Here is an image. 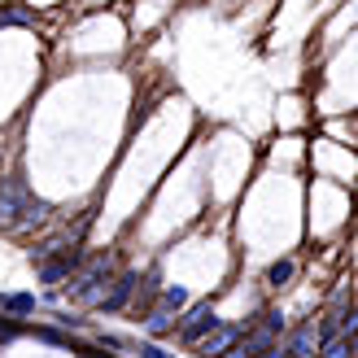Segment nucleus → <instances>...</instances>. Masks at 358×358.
<instances>
[{
  "instance_id": "obj_1",
  "label": "nucleus",
  "mask_w": 358,
  "mask_h": 358,
  "mask_svg": "<svg viewBox=\"0 0 358 358\" xmlns=\"http://www.w3.org/2000/svg\"><path fill=\"white\" fill-rule=\"evenodd\" d=\"M114 254H96V258H87V266H83V271L79 275H70V301H92V306H96V301H101V284L105 280H110L114 275Z\"/></svg>"
},
{
  "instance_id": "obj_2",
  "label": "nucleus",
  "mask_w": 358,
  "mask_h": 358,
  "mask_svg": "<svg viewBox=\"0 0 358 358\" xmlns=\"http://www.w3.org/2000/svg\"><path fill=\"white\" fill-rule=\"evenodd\" d=\"M214 324H219V319H214V306H210V301H196V306L175 324V332H179V341H184V345H196Z\"/></svg>"
},
{
  "instance_id": "obj_3",
  "label": "nucleus",
  "mask_w": 358,
  "mask_h": 358,
  "mask_svg": "<svg viewBox=\"0 0 358 358\" xmlns=\"http://www.w3.org/2000/svg\"><path fill=\"white\" fill-rule=\"evenodd\" d=\"M31 201V192L22 179H0V227H13L22 219V210Z\"/></svg>"
},
{
  "instance_id": "obj_4",
  "label": "nucleus",
  "mask_w": 358,
  "mask_h": 358,
  "mask_svg": "<svg viewBox=\"0 0 358 358\" xmlns=\"http://www.w3.org/2000/svg\"><path fill=\"white\" fill-rule=\"evenodd\" d=\"M245 328H249V324H214L201 341H196V350H201V358H223V354L245 336Z\"/></svg>"
},
{
  "instance_id": "obj_5",
  "label": "nucleus",
  "mask_w": 358,
  "mask_h": 358,
  "mask_svg": "<svg viewBox=\"0 0 358 358\" xmlns=\"http://www.w3.org/2000/svg\"><path fill=\"white\" fill-rule=\"evenodd\" d=\"M315 328H319L315 319L297 324V328L289 332V341L280 345V350H284V358H315V354H319V332H315Z\"/></svg>"
},
{
  "instance_id": "obj_6",
  "label": "nucleus",
  "mask_w": 358,
  "mask_h": 358,
  "mask_svg": "<svg viewBox=\"0 0 358 358\" xmlns=\"http://www.w3.org/2000/svg\"><path fill=\"white\" fill-rule=\"evenodd\" d=\"M79 262H83L79 249H70V254H62V258H44L40 262V284H62V280H70V275L79 271Z\"/></svg>"
},
{
  "instance_id": "obj_7",
  "label": "nucleus",
  "mask_w": 358,
  "mask_h": 358,
  "mask_svg": "<svg viewBox=\"0 0 358 358\" xmlns=\"http://www.w3.org/2000/svg\"><path fill=\"white\" fill-rule=\"evenodd\" d=\"M136 280H140L136 271H122V275L114 280V289H110V293H101V301H96V306H101L105 315H118V310L131 301V293H136Z\"/></svg>"
},
{
  "instance_id": "obj_8",
  "label": "nucleus",
  "mask_w": 358,
  "mask_h": 358,
  "mask_svg": "<svg viewBox=\"0 0 358 358\" xmlns=\"http://www.w3.org/2000/svg\"><path fill=\"white\" fill-rule=\"evenodd\" d=\"M175 324H179V315H171L162 306H149L145 310V332L149 336H175Z\"/></svg>"
},
{
  "instance_id": "obj_9",
  "label": "nucleus",
  "mask_w": 358,
  "mask_h": 358,
  "mask_svg": "<svg viewBox=\"0 0 358 358\" xmlns=\"http://www.w3.org/2000/svg\"><path fill=\"white\" fill-rule=\"evenodd\" d=\"M48 219H52V206H48V201H27L22 219H17L13 227H17V231H31V227H44Z\"/></svg>"
},
{
  "instance_id": "obj_10",
  "label": "nucleus",
  "mask_w": 358,
  "mask_h": 358,
  "mask_svg": "<svg viewBox=\"0 0 358 358\" xmlns=\"http://www.w3.org/2000/svg\"><path fill=\"white\" fill-rule=\"evenodd\" d=\"M40 301H35V293H0V310H13V315H31Z\"/></svg>"
},
{
  "instance_id": "obj_11",
  "label": "nucleus",
  "mask_w": 358,
  "mask_h": 358,
  "mask_svg": "<svg viewBox=\"0 0 358 358\" xmlns=\"http://www.w3.org/2000/svg\"><path fill=\"white\" fill-rule=\"evenodd\" d=\"M293 271H297V262L293 258H280V262L266 266V284H271V289H284V284L293 280Z\"/></svg>"
},
{
  "instance_id": "obj_12",
  "label": "nucleus",
  "mask_w": 358,
  "mask_h": 358,
  "mask_svg": "<svg viewBox=\"0 0 358 358\" xmlns=\"http://www.w3.org/2000/svg\"><path fill=\"white\" fill-rule=\"evenodd\" d=\"M319 358H354V336H341V332H336L332 341L319 345Z\"/></svg>"
},
{
  "instance_id": "obj_13",
  "label": "nucleus",
  "mask_w": 358,
  "mask_h": 358,
  "mask_svg": "<svg viewBox=\"0 0 358 358\" xmlns=\"http://www.w3.org/2000/svg\"><path fill=\"white\" fill-rule=\"evenodd\" d=\"M157 306H162V310H171V315H179V310L188 306V293L179 289V284H171V289H162V293H157Z\"/></svg>"
},
{
  "instance_id": "obj_14",
  "label": "nucleus",
  "mask_w": 358,
  "mask_h": 358,
  "mask_svg": "<svg viewBox=\"0 0 358 358\" xmlns=\"http://www.w3.org/2000/svg\"><path fill=\"white\" fill-rule=\"evenodd\" d=\"M262 328L280 336V332H284V315H280V310H262Z\"/></svg>"
},
{
  "instance_id": "obj_15",
  "label": "nucleus",
  "mask_w": 358,
  "mask_h": 358,
  "mask_svg": "<svg viewBox=\"0 0 358 358\" xmlns=\"http://www.w3.org/2000/svg\"><path fill=\"white\" fill-rule=\"evenodd\" d=\"M13 22H22V27H27V22H35V17H31L27 9H9V13H0V27H13Z\"/></svg>"
},
{
  "instance_id": "obj_16",
  "label": "nucleus",
  "mask_w": 358,
  "mask_h": 358,
  "mask_svg": "<svg viewBox=\"0 0 358 358\" xmlns=\"http://www.w3.org/2000/svg\"><path fill=\"white\" fill-rule=\"evenodd\" d=\"M140 358H175V354H166L162 345H153V341H140Z\"/></svg>"
},
{
  "instance_id": "obj_17",
  "label": "nucleus",
  "mask_w": 358,
  "mask_h": 358,
  "mask_svg": "<svg viewBox=\"0 0 358 358\" xmlns=\"http://www.w3.org/2000/svg\"><path fill=\"white\" fill-rule=\"evenodd\" d=\"M254 358H284V350H280V345H271V350H262V354H254Z\"/></svg>"
}]
</instances>
